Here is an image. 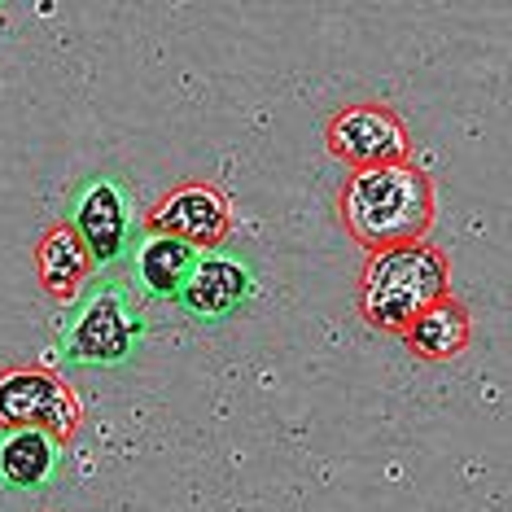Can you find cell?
Returning <instances> with one entry per match:
<instances>
[{
  "label": "cell",
  "mask_w": 512,
  "mask_h": 512,
  "mask_svg": "<svg viewBox=\"0 0 512 512\" xmlns=\"http://www.w3.org/2000/svg\"><path fill=\"white\" fill-rule=\"evenodd\" d=\"M342 224L368 254L416 246L429 237L438 215V193L425 167L416 162H394V167L351 171L337 197Z\"/></svg>",
  "instance_id": "cell-1"
},
{
  "label": "cell",
  "mask_w": 512,
  "mask_h": 512,
  "mask_svg": "<svg viewBox=\"0 0 512 512\" xmlns=\"http://www.w3.org/2000/svg\"><path fill=\"white\" fill-rule=\"evenodd\" d=\"M451 294V259L429 241L368 254L359 272V316L377 333L403 337L407 324Z\"/></svg>",
  "instance_id": "cell-2"
},
{
  "label": "cell",
  "mask_w": 512,
  "mask_h": 512,
  "mask_svg": "<svg viewBox=\"0 0 512 512\" xmlns=\"http://www.w3.org/2000/svg\"><path fill=\"white\" fill-rule=\"evenodd\" d=\"M79 425H84V403L71 390V381H62L49 368H0V429H40L57 447H66Z\"/></svg>",
  "instance_id": "cell-3"
},
{
  "label": "cell",
  "mask_w": 512,
  "mask_h": 512,
  "mask_svg": "<svg viewBox=\"0 0 512 512\" xmlns=\"http://www.w3.org/2000/svg\"><path fill=\"white\" fill-rule=\"evenodd\" d=\"M324 145L351 171L412 162V132H407V123L390 106H381V101H359V106L337 110L329 127H324Z\"/></svg>",
  "instance_id": "cell-4"
},
{
  "label": "cell",
  "mask_w": 512,
  "mask_h": 512,
  "mask_svg": "<svg viewBox=\"0 0 512 512\" xmlns=\"http://www.w3.org/2000/svg\"><path fill=\"white\" fill-rule=\"evenodd\" d=\"M237 228V211H232L228 193L219 184L206 180H189L176 184L167 197H158L145 215V232L149 237H176L184 246L202 250H219Z\"/></svg>",
  "instance_id": "cell-5"
},
{
  "label": "cell",
  "mask_w": 512,
  "mask_h": 512,
  "mask_svg": "<svg viewBox=\"0 0 512 512\" xmlns=\"http://www.w3.org/2000/svg\"><path fill=\"white\" fill-rule=\"evenodd\" d=\"M141 324L127 316L123 298L114 289H101L97 298H88V307L79 311V320L66 333V355L75 364H119L132 355Z\"/></svg>",
  "instance_id": "cell-6"
},
{
  "label": "cell",
  "mask_w": 512,
  "mask_h": 512,
  "mask_svg": "<svg viewBox=\"0 0 512 512\" xmlns=\"http://www.w3.org/2000/svg\"><path fill=\"white\" fill-rule=\"evenodd\" d=\"M75 237L84 241L92 263H114L127 246V202L114 180H92L75 202Z\"/></svg>",
  "instance_id": "cell-7"
},
{
  "label": "cell",
  "mask_w": 512,
  "mask_h": 512,
  "mask_svg": "<svg viewBox=\"0 0 512 512\" xmlns=\"http://www.w3.org/2000/svg\"><path fill=\"white\" fill-rule=\"evenodd\" d=\"M92 263L84 241L75 237V228L66 219H57L40 232L36 241V276H40V289L49 294L57 307H71V302L84 294L88 276H92Z\"/></svg>",
  "instance_id": "cell-8"
},
{
  "label": "cell",
  "mask_w": 512,
  "mask_h": 512,
  "mask_svg": "<svg viewBox=\"0 0 512 512\" xmlns=\"http://www.w3.org/2000/svg\"><path fill=\"white\" fill-rule=\"evenodd\" d=\"M469 337H473L469 307H464L456 294H447L407 324L403 342H407V351L416 359H425V364H447V359L469 351Z\"/></svg>",
  "instance_id": "cell-9"
},
{
  "label": "cell",
  "mask_w": 512,
  "mask_h": 512,
  "mask_svg": "<svg viewBox=\"0 0 512 512\" xmlns=\"http://www.w3.org/2000/svg\"><path fill=\"white\" fill-rule=\"evenodd\" d=\"M246 294H250L246 267L237 259H219V254H211V259H197L193 276L180 289V302L197 320H224L246 302Z\"/></svg>",
  "instance_id": "cell-10"
},
{
  "label": "cell",
  "mask_w": 512,
  "mask_h": 512,
  "mask_svg": "<svg viewBox=\"0 0 512 512\" xmlns=\"http://www.w3.org/2000/svg\"><path fill=\"white\" fill-rule=\"evenodd\" d=\"M197 259H202V254L176 237H145L141 250H136V272H141V281L154 298H180V289L193 276Z\"/></svg>",
  "instance_id": "cell-11"
},
{
  "label": "cell",
  "mask_w": 512,
  "mask_h": 512,
  "mask_svg": "<svg viewBox=\"0 0 512 512\" xmlns=\"http://www.w3.org/2000/svg\"><path fill=\"white\" fill-rule=\"evenodd\" d=\"M57 442L40 429H14L0 442V482L14 486V491H31V486H44V477L53 473L57 464Z\"/></svg>",
  "instance_id": "cell-12"
}]
</instances>
